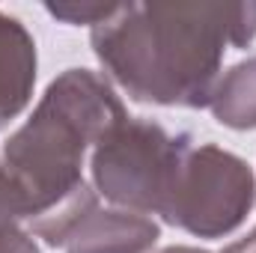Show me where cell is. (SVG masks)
Instances as JSON below:
<instances>
[{"mask_svg": "<svg viewBox=\"0 0 256 253\" xmlns=\"http://www.w3.org/2000/svg\"><path fill=\"white\" fill-rule=\"evenodd\" d=\"M0 253H39L33 236L21 230V224L0 220Z\"/></svg>", "mask_w": 256, "mask_h": 253, "instance_id": "obj_9", "label": "cell"}, {"mask_svg": "<svg viewBox=\"0 0 256 253\" xmlns=\"http://www.w3.org/2000/svg\"><path fill=\"white\" fill-rule=\"evenodd\" d=\"M158 253H208V250H200V248H188V244H176V248H164Z\"/></svg>", "mask_w": 256, "mask_h": 253, "instance_id": "obj_11", "label": "cell"}, {"mask_svg": "<svg viewBox=\"0 0 256 253\" xmlns=\"http://www.w3.org/2000/svg\"><path fill=\"white\" fill-rule=\"evenodd\" d=\"M208 110L232 131H256V57H248L220 74Z\"/></svg>", "mask_w": 256, "mask_h": 253, "instance_id": "obj_7", "label": "cell"}, {"mask_svg": "<svg viewBox=\"0 0 256 253\" xmlns=\"http://www.w3.org/2000/svg\"><path fill=\"white\" fill-rule=\"evenodd\" d=\"M30 236L63 253H149L161 226L126 208H104L86 182L51 214L30 224Z\"/></svg>", "mask_w": 256, "mask_h": 253, "instance_id": "obj_5", "label": "cell"}, {"mask_svg": "<svg viewBox=\"0 0 256 253\" xmlns=\"http://www.w3.org/2000/svg\"><path fill=\"white\" fill-rule=\"evenodd\" d=\"M45 9L57 21H63V24L98 27V24H104L116 12V3H78V0H66V3H45Z\"/></svg>", "mask_w": 256, "mask_h": 253, "instance_id": "obj_8", "label": "cell"}, {"mask_svg": "<svg viewBox=\"0 0 256 253\" xmlns=\"http://www.w3.org/2000/svg\"><path fill=\"white\" fill-rule=\"evenodd\" d=\"M254 250H256V226L248 232V236H244V238H242V242L230 244L224 253H254Z\"/></svg>", "mask_w": 256, "mask_h": 253, "instance_id": "obj_10", "label": "cell"}, {"mask_svg": "<svg viewBox=\"0 0 256 253\" xmlns=\"http://www.w3.org/2000/svg\"><path fill=\"white\" fill-rule=\"evenodd\" d=\"M36 66V39L30 30L18 18L0 12V131L30 104Z\"/></svg>", "mask_w": 256, "mask_h": 253, "instance_id": "obj_6", "label": "cell"}, {"mask_svg": "<svg viewBox=\"0 0 256 253\" xmlns=\"http://www.w3.org/2000/svg\"><path fill=\"white\" fill-rule=\"evenodd\" d=\"M256 39V3H116L90 42L108 78L134 102L208 108L224 54Z\"/></svg>", "mask_w": 256, "mask_h": 253, "instance_id": "obj_1", "label": "cell"}, {"mask_svg": "<svg viewBox=\"0 0 256 253\" xmlns=\"http://www.w3.org/2000/svg\"><path fill=\"white\" fill-rule=\"evenodd\" d=\"M191 146L185 131L173 134L161 122L126 116L90 152L92 188L116 208L161 218Z\"/></svg>", "mask_w": 256, "mask_h": 253, "instance_id": "obj_3", "label": "cell"}, {"mask_svg": "<svg viewBox=\"0 0 256 253\" xmlns=\"http://www.w3.org/2000/svg\"><path fill=\"white\" fill-rule=\"evenodd\" d=\"M126 104L92 68L54 78L0 155V220H39L84 185V158L122 122Z\"/></svg>", "mask_w": 256, "mask_h": 253, "instance_id": "obj_2", "label": "cell"}, {"mask_svg": "<svg viewBox=\"0 0 256 253\" xmlns=\"http://www.w3.org/2000/svg\"><path fill=\"white\" fill-rule=\"evenodd\" d=\"M254 202L256 176L244 158L214 143H194L161 220L196 238H226L248 220Z\"/></svg>", "mask_w": 256, "mask_h": 253, "instance_id": "obj_4", "label": "cell"}]
</instances>
